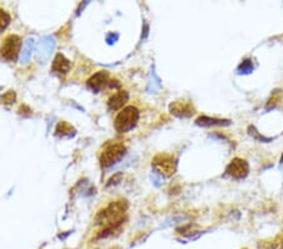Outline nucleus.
Returning <instances> with one entry per match:
<instances>
[{"label":"nucleus","mask_w":283,"mask_h":249,"mask_svg":"<svg viewBox=\"0 0 283 249\" xmlns=\"http://www.w3.org/2000/svg\"><path fill=\"white\" fill-rule=\"evenodd\" d=\"M88 87L95 92H100L106 84H108V73L105 70L95 73L87 82Z\"/></svg>","instance_id":"8"},{"label":"nucleus","mask_w":283,"mask_h":249,"mask_svg":"<svg viewBox=\"0 0 283 249\" xmlns=\"http://www.w3.org/2000/svg\"><path fill=\"white\" fill-rule=\"evenodd\" d=\"M152 168L162 176H171L176 170V161L171 155L167 154H160L155 156L152 160Z\"/></svg>","instance_id":"5"},{"label":"nucleus","mask_w":283,"mask_h":249,"mask_svg":"<svg viewBox=\"0 0 283 249\" xmlns=\"http://www.w3.org/2000/svg\"><path fill=\"white\" fill-rule=\"evenodd\" d=\"M280 244H282V249H283V240H282V243H280Z\"/></svg>","instance_id":"15"},{"label":"nucleus","mask_w":283,"mask_h":249,"mask_svg":"<svg viewBox=\"0 0 283 249\" xmlns=\"http://www.w3.org/2000/svg\"><path fill=\"white\" fill-rule=\"evenodd\" d=\"M226 175L234 178V179H244L249 172V165L245 160L240 158H235L230 161V164L226 166Z\"/></svg>","instance_id":"6"},{"label":"nucleus","mask_w":283,"mask_h":249,"mask_svg":"<svg viewBox=\"0 0 283 249\" xmlns=\"http://www.w3.org/2000/svg\"><path fill=\"white\" fill-rule=\"evenodd\" d=\"M170 111L178 117H190L194 114V107L190 102L176 101L170 106Z\"/></svg>","instance_id":"7"},{"label":"nucleus","mask_w":283,"mask_h":249,"mask_svg":"<svg viewBox=\"0 0 283 249\" xmlns=\"http://www.w3.org/2000/svg\"><path fill=\"white\" fill-rule=\"evenodd\" d=\"M71 63L67 58L63 54H57L56 58L53 60V64H52V70L57 74H67L70 72Z\"/></svg>","instance_id":"9"},{"label":"nucleus","mask_w":283,"mask_h":249,"mask_svg":"<svg viewBox=\"0 0 283 249\" xmlns=\"http://www.w3.org/2000/svg\"><path fill=\"white\" fill-rule=\"evenodd\" d=\"M125 151H126V148L121 142L108 144L101 154V165L103 168H110V166L115 165L117 161L121 160L122 156L125 155Z\"/></svg>","instance_id":"3"},{"label":"nucleus","mask_w":283,"mask_h":249,"mask_svg":"<svg viewBox=\"0 0 283 249\" xmlns=\"http://www.w3.org/2000/svg\"><path fill=\"white\" fill-rule=\"evenodd\" d=\"M73 131L75 130L71 128L67 122H61V124H58V128H57V134H58V135H66V134H68V135H72Z\"/></svg>","instance_id":"13"},{"label":"nucleus","mask_w":283,"mask_h":249,"mask_svg":"<svg viewBox=\"0 0 283 249\" xmlns=\"http://www.w3.org/2000/svg\"><path fill=\"white\" fill-rule=\"evenodd\" d=\"M125 210H126V205L121 204V202H113L107 209L98 214L97 218H96V223L107 226V229H110V230H113L117 226L122 223V216H124Z\"/></svg>","instance_id":"1"},{"label":"nucleus","mask_w":283,"mask_h":249,"mask_svg":"<svg viewBox=\"0 0 283 249\" xmlns=\"http://www.w3.org/2000/svg\"><path fill=\"white\" fill-rule=\"evenodd\" d=\"M253 70V64L249 60H243L240 63V66L238 67V72L239 73H250Z\"/></svg>","instance_id":"14"},{"label":"nucleus","mask_w":283,"mask_h":249,"mask_svg":"<svg viewBox=\"0 0 283 249\" xmlns=\"http://www.w3.org/2000/svg\"><path fill=\"white\" fill-rule=\"evenodd\" d=\"M140 118V112L136 107L127 106L119 112V114L115 118V128L119 132H127V131L132 130L137 124V121Z\"/></svg>","instance_id":"2"},{"label":"nucleus","mask_w":283,"mask_h":249,"mask_svg":"<svg viewBox=\"0 0 283 249\" xmlns=\"http://www.w3.org/2000/svg\"><path fill=\"white\" fill-rule=\"evenodd\" d=\"M243 249H247V248H243Z\"/></svg>","instance_id":"16"},{"label":"nucleus","mask_w":283,"mask_h":249,"mask_svg":"<svg viewBox=\"0 0 283 249\" xmlns=\"http://www.w3.org/2000/svg\"><path fill=\"white\" fill-rule=\"evenodd\" d=\"M9 23H11V16L4 9L0 8V33L6 30Z\"/></svg>","instance_id":"12"},{"label":"nucleus","mask_w":283,"mask_h":249,"mask_svg":"<svg viewBox=\"0 0 283 249\" xmlns=\"http://www.w3.org/2000/svg\"><path fill=\"white\" fill-rule=\"evenodd\" d=\"M127 101H129V94L126 91H119L117 94H112L110 97V100H108V108L112 110V111H116V110L121 108Z\"/></svg>","instance_id":"10"},{"label":"nucleus","mask_w":283,"mask_h":249,"mask_svg":"<svg viewBox=\"0 0 283 249\" xmlns=\"http://www.w3.org/2000/svg\"><path fill=\"white\" fill-rule=\"evenodd\" d=\"M230 122L226 120H219V118H211V117L201 116L196 120V124L200 126H215V124H229Z\"/></svg>","instance_id":"11"},{"label":"nucleus","mask_w":283,"mask_h":249,"mask_svg":"<svg viewBox=\"0 0 283 249\" xmlns=\"http://www.w3.org/2000/svg\"><path fill=\"white\" fill-rule=\"evenodd\" d=\"M22 47V39L16 34L7 36L0 47V56L6 60H16L18 58Z\"/></svg>","instance_id":"4"}]
</instances>
